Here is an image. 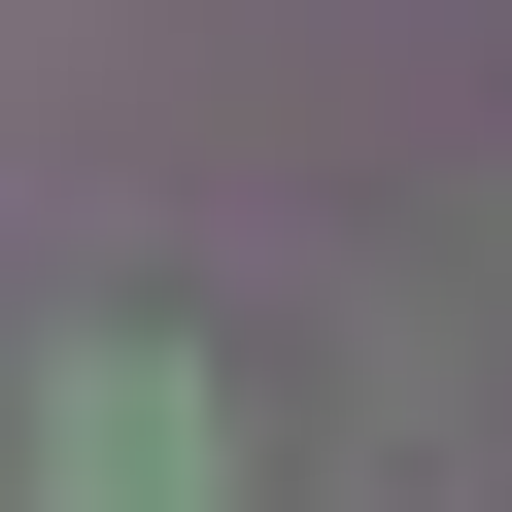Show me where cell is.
I'll list each match as a JSON object with an SVG mask.
<instances>
[{"label":"cell","mask_w":512,"mask_h":512,"mask_svg":"<svg viewBox=\"0 0 512 512\" xmlns=\"http://www.w3.org/2000/svg\"><path fill=\"white\" fill-rule=\"evenodd\" d=\"M0 444H35L0 512H239V376H205L171 308H69V342H35V410H0Z\"/></svg>","instance_id":"1"}]
</instances>
